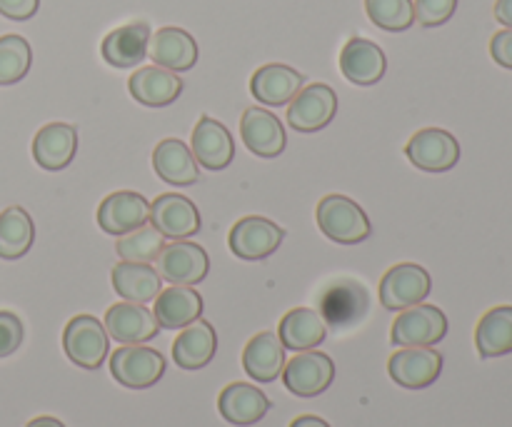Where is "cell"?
Listing matches in <instances>:
<instances>
[{
  "mask_svg": "<svg viewBox=\"0 0 512 427\" xmlns=\"http://www.w3.org/2000/svg\"><path fill=\"white\" fill-rule=\"evenodd\" d=\"M320 233L338 245H358L373 235L365 210L348 195H325L315 210Z\"/></svg>",
  "mask_w": 512,
  "mask_h": 427,
  "instance_id": "cell-1",
  "label": "cell"
},
{
  "mask_svg": "<svg viewBox=\"0 0 512 427\" xmlns=\"http://www.w3.org/2000/svg\"><path fill=\"white\" fill-rule=\"evenodd\" d=\"M448 335V318L440 308L428 303L400 310L390 328V343L398 348H435Z\"/></svg>",
  "mask_w": 512,
  "mask_h": 427,
  "instance_id": "cell-2",
  "label": "cell"
},
{
  "mask_svg": "<svg viewBox=\"0 0 512 427\" xmlns=\"http://www.w3.org/2000/svg\"><path fill=\"white\" fill-rule=\"evenodd\" d=\"M63 350L73 365L98 370L110 350V335L95 315H75L63 330Z\"/></svg>",
  "mask_w": 512,
  "mask_h": 427,
  "instance_id": "cell-3",
  "label": "cell"
},
{
  "mask_svg": "<svg viewBox=\"0 0 512 427\" xmlns=\"http://www.w3.org/2000/svg\"><path fill=\"white\" fill-rule=\"evenodd\" d=\"M430 290H433V278L428 270L418 263H400L393 265L388 273L380 280V305L385 310H408L413 305H420L428 300Z\"/></svg>",
  "mask_w": 512,
  "mask_h": 427,
  "instance_id": "cell-4",
  "label": "cell"
},
{
  "mask_svg": "<svg viewBox=\"0 0 512 427\" xmlns=\"http://www.w3.org/2000/svg\"><path fill=\"white\" fill-rule=\"evenodd\" d=\"M110 375L128 390H145L165 375V358L148 345H123L110 355Z\"/></svg>",
  "mask_w": 512,
  "mask_h": 427,
  "instance_id": "cell-5",
  "label": "cell"
},
{
  "mask_svg": "<svg viewBox=\"0 0 512 427\" xmlns=\"http://www.w3.org/2000/svg\"><path fill=\"white\" fill-rule=\"evenodd\" d=\"M155 270L170 285H198L208 278L210 258L193 240H173L155 258Z\"/></svg>",
  "mask_w": 512,
  "mask_h": 427,
  "instance_id": "cell-6",
  "label": "cell"
},
{
  "mask_svg": "<svg viewBox=\"0 0 512 427\" xmlns=\"http://www.w3.org/2000/svg\"><path fill=\"white\" fill-rule=\"evenodd\" d=\"M280 378L295 398H318L333 385L335 363L325 353L305 350V353H295V358L285 363Z\"/></svg>",
  "mask_w": 512,
  "mask_h": 427,
  "instance_id": "cell-7",
  "label": "cell"
},
{
  "mask_svg": "<svg viewBox=\"0 0 512 427\" xmlns=\"http://www.w3.org/2000/svg\"><path fill=\"white\" fill-rule=\"evenodd\" d=\"M283 240L285 230L273 220L260 218V215H248V218L238 220L228 235V245L235 258L248 260V263L270 258L283 245Z\"/></svg>",
  "mask_w": 512,
  "mask_h": 427,
  "instance_id": "cell-8",
  "label": "cell"
},
{
  "mask_svg": "<svg viewBox=\"0 0 512 427\" xmlns=\"http://www.w3.org/2000/svg\"><path fill=\"white\" fill-rule=\"evenodd\" d=\"M405 155L410 163L425 173H448L460 160V143L443 128H423L408 140Z\"/></svg>",
  "mask_w": 512,
  "mask_h": 427,
  "instance_id": "cell-9",
  "label": "cell"
},
{
  "mask_svg": "<svg viewBox=\"0 0 512 427\" xmlns=\"http://www.w3.org/2000/svg\"><path fill=\"white\" fill-rule=\"evenodd\" d=\"M338 113V95L330 85H303L288 103V125L298 133H318Z\"/></svg>",
  "mask_w": 512,
  "mask_h": 427,
  "instance_id": "cell-10",
  "label": "cell"
},
{
  "mask_svg": "<svg viewBox=\"0 0 512 427\" xmlns=\"http://www.w3.org/2000/svg\"><path fill=\"white\" fill-rule=\"evenodd\" d=\"M388 373L405 390L430 388L443 373V355L435 348H400L390 355Z\"/></svg>",
  "mask_w": 512,
  "mask_h": 427,
  "instance_id": "cell-11",
  "label": "cell"
},
{
  "mask_svg": "<svg viewBox=\"0 0 512 427\" xmlns=\"http://www.w3.org/2000/svg\"><path fill=\"white\" fill-rule=\"evenodd\" d=\"M150 225L163 238L188 240L200 230V213L185 195L165 193L150 203Z\"/></svg>",
  "mask_w": 512,
  "mask_h": 427,
  "instance_id": "cell-12",
  "label": "cell"
},
{
  "mask_svg": "<svg viewBox=\"0 0 512 427\" xmlns=\"http://www.w3.org/2000/svg\"><path fill=\"white\" fill-rule=\"evenodd\" d=\"M190 153L205 170H225L235 158V143L230 130L210 115H200L190 135Z\"/></svg>",
  "mask_w": 512,
  "mask_h": 427,
  "instance_id": "cell-13",
  "label": "cell"
},
{
  "mask_svg": "<svg viewBox=\"0 0 512 427\" xmlns=\"http://www.w3.org/2000/svg\"><path fill=\"white\" fill-rule=\"evenodd\" d=\"M103 325L108 330L110 340L120 345H145L148 340L158 338L160 333L153 310L140 303H128V300L108 308Z\"/></svg>",
  "mask_w": 512,
  "mask_h": 427,
  "instance_id": "cell-14",
  "label": "cell"
},
{
  "mask_svg": "<svg viewBox=\"0 0 512 427\" xmlns=\"http://www.w3.org/2000/svg\"><path fill=\"white\" fill-rule=\"evenodd\" d=\"M240 138H243L245 148L258 158H278L288 145V135H285L278 115L270 113L268 108H260V105H253L243 113Z\"/></svg>",
  "mask_w": 512,
  "mask_h": 427,
  "instance_id": "cell-15",
  "label": "cell"
},
{
  "mask_svg": "<svg viewBox=\"0 0 512 427\" xmlns=\"http://www.w3.org/2000/svg\"><path fill=\"white\" fill-rule=\"evenodd\" d=\"M148 220L150 203L133 190H118V193L108 195L98 208L100 230L115 235V238L143 228V225H148Z\"/></svg>",
  "mask_w": 512,
  "mask_h": 427,
  "instance_id": "cell-16",
  "label": "cell"
},
{
  "mask_svg": "<svg viewBox=\"0 0 512 427\" xmlns=\"http://www.w3.org/2000/svg\"><path fill=\"white\" fill-rule=\"evenodd\" d=\"M388 60L380 45L368 38H350L340 50V73L353 85L368 88L383 80Z\"/></svg>",
  "mask_w": 512,
  "mask_h": 427,
  "instance_id": "cell-17",
  "label": "cell"
},
{
  "mask_svg": "<svg viewBox=\"0 0 512 427\" xmlns=\"http://www.w3.org/2000/svg\"><path fill=\"white\" fill-rule=\"evenodd\" d=\"M150 35L153 33H150V25L145 20H133V23L110 30L100 43L103 60L113 68H135L148 55Z\"/></svg>",
  "mask_w": 512,
  "mask_h": 427,
  "instance_id": "cell-18",
  "label": "cell"
},
{
  "mask_svg": "<svg viewBox=\"0 0 512 427\" xmlns=\"http://www.w3.org/2000/svg\"><path fill=\"white\" fill-rule=\"evenodd\" d=\"M155 303V320L160 330H183L203 318V295L193 285H170L160 290Z\"/></svg>",
  "mask_w": 512,
  "mask_h": 427,
  "instance_id": "cell-19",
  "label": "cell"
},
{
  "mask_svg": "<svg viewBox=\"0 0 512 427\" xmlns=\"http://www.w3.org/2000/svg\"><path fill=\"white\" fill-rule=\"evenodd\" d=\"M148 55L153 65L173 70V73H185L198 63V43L188 30L168 25L150 35Z\"/></svg>",
  "mask_w": 512,
  "mask_h": 427,
  "instance_id": "cell-20",
  "label": "cell"
},
{
  "mask_svg": "<svg viewBox=\"0 0 512 427\" xmlns=\"http://www.w3.org/2000/svg\"><path fill=\"white\" fill-rule=\"evenodd\" d=\"M305 85L303 73L283 63H268L258 68L250 78V93L260 105H270V108H280L288 105L300 88Z\"/></svg>",
  "mask_w": 512,
  "mask_h": 427,
  "instance_id": "cell-21",
  "label": "cell"
},
{
  "mask_svg": "<svg viewBox=\"0 0 512 427\" xmlns=\"http://www.w3.org/2000/svg\"><path fill=\"white\" fill-rule=\"evenodd\" d=\"M78 153V130L70 123H48L35 133L33 158L43 170H63Z\"/></svg>",
  "mask_w": 512,
  "mask_h": 427,
  "instance_id": "cell-22",
  "label": "cell"
},
{
  "mask_svg": "<svg viewBox=\"0 0 512 427\" xmlns=\"http://www.w3.org/2000/svg\"><path fill=\"white\" fill-rule=\"evenodd\" d=\"M128 90L145 108H165L180 98L183 80L173 70H165L160 65H145L130 75Z\"/></svg>",
  "mask_w": 512,
  "mask_h": 427,
  "instance_id": "cell-23",
  "label": "cell"
},
{
  "mask_svg": "<svg viewBox=\"0 0 512 427\" xmlns=\"http://www.w3.org/2000/svg\"><path fill=\"white\" fill-rule=\"evenodd\" d=\"M218 410L225 423L248 427L260 423L268 415L270 400L260 388L250 383L225 385L218 398Z\"/></svg>",
  "mask_w": 512,
  "mask_h": 427,
  "instance_id": "cell-24",
  "label": "cell"
},
{
  "mask_svg": "<svg viewBox=\"0 0 512 427\" xmlns=\"http://www.w3.org/2000/svg\"><path fill=\"white\" fill-rule=\"evenodd\" d=\"M325 335H328V323L313 308L290 310L278 325L280 343H283L285 350H293V353L315 350L318 345L325 343Z\"/></svg>",
  "mask_w": 512,
  "mask_h": 427,
  "instance_id": "cell-25",
  "label": "cell"
},
{
  "mask_svg": "<svg viewBox=\"0 0 512 427\" xmlns=\"http://www.w3.org/2000/svg\"><path fill=\"white\" fill-rule=\"evenodd\" d=\"M113 290L128 303H153L158 293L163 290V278L150 263H128L120 260L110 273Z\"/></svg>",
  "mask_w": 512,
  "mask_h": 427,
  "instance_id": "cell-26",
  "label": "cell"
},
{
  "mask_svg": "<svg viewBox=\"0 0 512 427\" xmlns=\"http://www.w3.org/2000/svg\"><path fill=\"white\" fill-rule=\"evenodd\" d=\"M153 168L163 183L183 188L195 185L200 178V165L195 163L188 145L178 138H165L153 150Z\"/></svg>",
  "mask_w": 512,
  "mask_h": 427,
  "instance_id": "cell-27",
  "label": "cell"
},
{
  "mask_svg": "<svg viewBox=\"0 0 512 427\" xmlns=\"http://www.w3.org/2000/svg\"><path fill=\"white\" fill-rule=\"evenodd\" d=\"M285 348L275 333H258L243 350V368L255 383H275L285 368Z\"/></svg>",
  "mask_w": 512,
  "mask_h": 427,
  "instance_id": "cell-28",
  "label": "cell"
},
{
  "mask_svg": "<svg viewBox=\"0 0 512 427\" xmlns=\"http://www.w3.org/2000/svg\"><path fill=\"white\" fill-rule=\"evenodd\" d=\"M218 350V335L208 320H195L180 330L173 343V360L183 370H200L210 365Z\"/></svg>",
  "mask_w": 512,
  "mask_h": 427,
  "instance_id": "cell-29",
  "label": "cell"
},
{
  "mask_svg": "<svg viewBox=\"0 0 512 427\" xmlns=\"http://www.w3.org/2000/svg\"><path fill=\"white\" fill-rule=\"evenodd\" d=\"M475 348L483 360L512 353V305H498L480 318L475 328Z\"/></svg>",
  "mask_w": 512,
  "mask_h": 427,
  "instance_id": "cell-30",
  "label": "cell"
},
{
  "mask_svg": "<svg viewBox=\"0 0 512 427\" xmlns=\"http://www.w3.org/2000/svg\"><path fill=\"white\" fill-rule=\"evenodd\" d=\"M35 225L28 210L10 205L0 213V260H18L33 248Z\"/></svg>",
  "mask_w": 512,
  "mask_h": 427,
  "instance_id": "cell-31",
  "label": "cell"
},
{
  "mask_svg": "<svg viewBox=\"0 0 512 427\" xmlns=\"http://www.w3.org/2000/svg\"><path fill=\"white\" fill-rule=\"evenodd\" d=\"M163 245V235L153 225H143L133 233L120 235L118 243H115V253H118L120 260H128V263H155Z\"/></svg>",
  "mask_w": 512,
  "mask_h": 427,
  "instance_id": "cell-32",
  "label": "cell"
},
{
  "mask_svg": "<svg viewBox=\"0 0 512 427\" xmlns=\"http://www.w3.org/2000/svg\"><path fill=\"white\" fill-rule=\"evenodd\" d=\"M33 63V50L23 35L0 38V85H15L28 75Z\"/></svg>",
  "mask_w": 512,
  "mask_h": 427,
  "instance_id": "cell-33",
  "label": "cell"
},
{
  "mask_svg": "<svg viewBox=\"0 0 512 427\" xmlns=\"http://www.w3.org/2000/svg\"><path fill=\"white\" fill-rule=\"evenodd\" d=\"M368 18L388 33H403L415 23L413 0H365Z\"/></svg>",
  "mask_w": 512,
  "mask_h": 427,
  "instance_id": "cell-34",
  "label": "cell"
},
{
  "mask_svg": "<svg viewBox=\"0 0 512 427\" xmlns=\"http://www.w3.org/2000/svg\"><path fill=\"white\" fill-rule=\"evenodd\" d=\"M415 20H418L423 28H438L445 25L455 15L458 8V0H415Z\"/></svg>",
  "mask_w": 512,
  "mask_h": 427,
  "instance_id": "cell-35",
  "label": "cell"
},
{
  "mask_svg": "<svg viewBox=\"0 0 512 427\" xmlns=\"http://www.w3.org/2000/svg\"><path fill=\"white\" fill-rule=\"evenodd\" d=\"M23 320L10 310H0V358H10L23 345Z\"/></svg>",
  "mask_w": 512,
  "mask_h": 427,
  "instance_id": "cell-36",
  "label": "cell"
},
{
  "mask_svg": "<svg viewBox=\"0 0 512 427\" xmlns=\"http://www.w3.org/2000/svg\"><path fill=\"white\" fill-rule=\"evenodd\" d=\"M490 55H493L495 63L512 70V28H505L493 35V40H490Z\"/></svg>",
  "mask_w": 512,
  "mask_h": 427,
  "instance_id": "cell-37",
  "label": "cell"
},
{
  "mask_svg": "<svg viewBox=\"0 0 512 427\" xmlns=\"http://www.w3.org/2000/svg\"><path fill=\"white\" fill-rule=\"evenodd\" d=\"M40 8V0H0V15L8 20H30Z\"/></svg>",
  "mask_w": 512,
  "mask_h": 427,
  "instance_id": "cell-38",
  "label": "cell"
},
{
  "mask_svg": "<svg viewBox=\"0 0 512 427\" xmlns=\"http://www.w3.org/2000/svg\"><path fill=\"white\" fill-rule=\"evenodd\" d=\"M495 18L505 28H512V0H498L495 3Z\"/></svg>",
  "mask_w": 512,
  "mask_h": 427,
  "instance_id": "cell-39",
  "label": "cell"
},
{
  "mask_svg": "<svg viewBox=\"0 0 512 427\" xmlns=\"http://www.w3.org/2000/svg\"><path fill=\"white\" fill-rule=\"evenodd\" d=\"M290 427H330L325 423L323 418H318V415H300V418H295Z\"/></svg>",
  "mask_w": 512,
  "mask_h": 427,
  "instance_id": "cell-40",
  "label": "cell"
},
{
  "mask_svg": "<svg viewBox=\"0 0 512 427\" xmlns=\"http://www.w3.org/2000/svg\"><path fill=\"white\" fill-rule=\"evenodd\" d=\"M25 427H65L58 418H50V415H40V418L30 420Z\"/></svg>",
  "mask_w": 512,
  "mask_h": 427,
  "instance_id": "cell-41",
  "label": "cell"
}]
</instances>
